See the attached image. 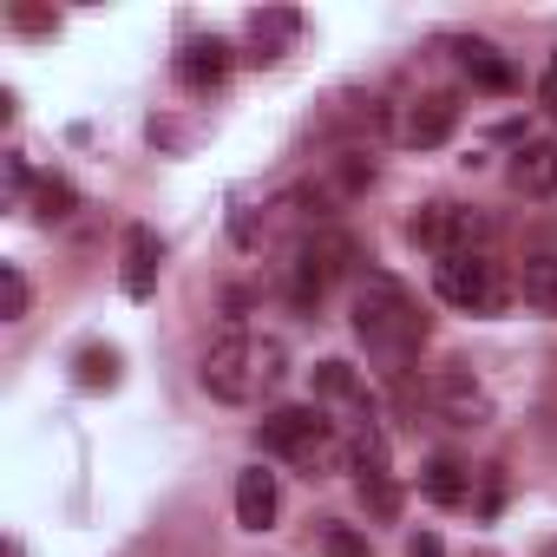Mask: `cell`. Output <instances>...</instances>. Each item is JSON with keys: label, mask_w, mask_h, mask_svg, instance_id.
Segmentation results:
<instances>
[{"label": "cell", "mask_w": 557, "mask_h": 557, "mask_svg": "<svg viewBox=\"0 0 557 557\" xmlns=\"http://www.w3.org/2000/svg\"><path fill=\"white\" fill-rule=\"evenodd\" d=\"M348 315H355V342L368 348V361H374L381 374H394V381H400V374L413 368V355L426 348V309L407 296V283H394V275H381V269L355 275Z\"/></svg>", "instance_id": "6da1fadb"}, {"label": "cell", "mask_w": 557, "mask_h": 557, "mask_svg": "<svg viewBox=\"0 0 557 557\" xmlns=\"http://www.w3.org/2000/svg\"><path fill=\"white\" fill-rule=\"evenodd\" d=\"M197 381H203V394L223 400V407H262L275 387L289 381V348L275 342V335H243V329H230V335L203 355Z\"/></svg>", "instance_id": "7a4b0ae2"}, {"label": "cell", "mask_w": 557, "mask_h": 557, "mask_svg": "<svg viewBox=\"0 0 557 557\" xmlns=\"http://www.w3.org/2000/svg\"><path fill=\"white\" fill-rule=\"evenodd\" d=\"M256 440H262V453L289 459V466L309 472V479L348 472V440L335 433V420H329L322 407H275V413L256 426Z\"/></svg>", "instance_id": "3957f363"}, {"label": "cell", "mask_w": 557, "mask_h": 557, "mask_svg": "<svg viewBox=\"0 0 557 557\" xmlns=\"http://www.w3.org/2000/svg\"><path fill=\"white\" fill-rule=\"evenodd\" d=\"M433 296L459 315H505L518 302V283H511V262L479 249V256H440L433 262Z\"/></svg>", "instance_id": "277c9868"}, {"label": "cell", "mask_w": 557, "mask_h": 557, "mask_svg": "<svg viewBox=\"0 0 557 557\" xmlns=\"http://www.w3.org/2000/svg\"><path fill=\"white\" fill-rule=\"evenodd\" d=\"M355 269H361V243H355L348 230H335V223L309 230V236L296 243V256H289V302H296V309H315L335 283H348Z\"/></svg>", "instance_id": "5b68a950"}, {"label": "cell", "mask_w": 557, "mask_h": 557, "mask_svg": "<svg viewBox=\"0 0 557 557\" xmlns=\"http://www.w3.org/2000/svg\"><path fill=\"white\" fill-rule=\"evenodd\" d=\"M407 236H413L420 249H433V256H479V249H492L498 223H492L485 210H472V203H426V210L407 223Z\"/></svg>", "instance_id": "8992f818"}, {"label": "cell", "mask_w": 557, "mask_h": 557, "mask_svg": "<svg viewBox=\"0 0 557 557\" xmlns=\"http://www.w3.org/2000/svg\"><path fill=\"white\" fill-rule=\"evenodd\" d=\"M453 132H459V99H453V92H420V99H407L400 119H394V138H400L407 151H433V145H446Z\"/></svg>", "instance_id": "52a82bcc"}, {"label": "cell", "mask_w": 557, "mask_h": 557, "mask_svg": "<svg viewBox=\"0 0 557 557\" xmlns=\"http://www.w3.org/2000/svg\"><path fill=\"white\" fill-rule=\"evenodd\" d=\"M420 407H433V413L453 420V426H485V420H492V400H485V387H479L466 368H440V374L420 387Z\"/></svg>", "instance_id": "ba28073f"}, {"label": "cell", "mask_w": 557, "mask_h": 557, "mask_svg": "<svg viewBox=\"0 0 557 557\" xmlns=\"http://www.w3.org/2000/svg\"><path fill=\"white\" fill-rule=\"evenodd\" d=\"M158 269H164V236L151 223H125V262H119V289L132 302L158 296Z\"/></svg>", "instance_id": "9c48e42d"}, {"label": "cell", "mask_w": 557, "mask_h": 557, "mask_svg": "<svg viewBox=\"0 0 557 557\" xmlns=\"http://www.w3.org/2000/svg\"><path fill=\"white\" fill-rule=\"evenodd\" d=\"M171 73H177V86L184 92H216L223 79H230V47L223 40H184V53L171 60Z\"/></svg>", "instance_id": "30bf717a"}, {"label": "cell", "mask_w": 557, "mask_h": 557, "mask_svg": "<svg viewBox=\"0 0 557 557\" xmlns=\"http://www.w3.org/2000/svg\"><path fill=\"white\" fill-rule=\"evenodd\" d=\"M511 283H518V302L531 315H557V256L550 249H524L511 262Z\"/></svg>", "instance_id": "8fae6325"}, {"label": "cell", "mask_w": 557, "mask_h": 557, "mask_svg": "<svg viewBox=\"0 0 557 557\" xmlns=\"http://www.w3.org/2000/svg\"><path fill=\"white\" fill-rule=\"evenodd\" d=\"M459 53V73L479 86V92H518V66L492 47V40H453Z\"/></svg>", "instance_id": "7c38bea8"}, {"label": "cell", "mask_w": 557, "mask_h": 557, "mask_svg": "<svg viewBox=\"0 0 557 557\" xmlns=\"http://www.w3.org/2000/svg\"><path fill=\"white\" fill-rule=\"evenodd\" d=\"M505 177H511V190H518V197H557V145H550V138L518 145Z\"/></svg>", "instance_id": "4fadbf2b"}, {"label": "cell", "mask_w": 557, "mask_h": 557, "mask_svg": "<svg viewBox=\"0 0 557 557\" xmlns=\"http://www.w3.org/2000/svg\"><path fill=\"white\" fill-rule=\"evenodd\" d=\"M275 472H262V466H249V472H236V524L243 531H269L275 524Z\"/></svg>", "instance_id": "5bb4252c"}, {"label": "cell", "mask_w": 557, "mask_h": 557, "mask_svg": "<svg viewBox=\"0 0 557 557\" xmlns=\"http://www.w3.org/2000/svg\"><path fill=\"white\" fill-rule=\"evenodd\" d=\"M420 498H433V505H466V498H472V472H466L453 453H440V459H426V472H420Z\"/></svg>", "instance_id": "9a60e30c"}, {"label": "cell", "mask_w": 557, "mask_h": 557, "mask_svg": "<svg viewBox=\"0 0 557 557\" xmlns=\"http://www.w3.org/2000/svg\"><path fill=\"white\" fill-rule=\"evenodd\" d=\"M315 394L335 400V407H355L361 420H374V413H368V394H361V381H355L348 361H322V368H315Z\"/></svg>", "instance_id": "2e32d148"}, {"label": "cell", "mask_w": 557, "mask_h": 557, "mask_svg": "<svg viewBox=\"0 0 557 557\" xmlns=\"http://www.w3.org/2000/svg\"><path fill=\"white\" fill-rule=\"evenodd\" d=\"M315 537H322V557H374V537L355 531V524H342V518H322Z\"/></svg>", "instance_id": "e0dca14e"}, {"label": "cell", "mask_w": 557, "mask_h": 557, "mask_svg": "<svg viewBox=\"0 0 557 557\" xmlns=\"http://www.w3.org/2000/svg\"><path fill=\"white\" fill-rule=\"evenodd\" d=\"M249 34H256V66H275L283 53H275V40H289L296 34V14H249Z\"/></svg>", "instance_id": "ac0fdd59"}, {"label": "cell", "mask_w": 557, "mask_h": 557, "mask_svg": "<svg viewBox=\"0 0 557 557\" xmlns=\"http://www.w3.org/2000/svg\"><path fill=\"white\" fill-rule=\"evenodd\" d=\"M79 210V190L66 184V177H40L34 184V216L40 223H60V216H73Z\"/></svg>", "instance_id": "d6986e66"}, {"label": "cell", "mask_w": 557, "mask_h": 557, "mask_svg": "<svg viewBox=\"0 0 557 557\" xmlns=\"http://www.w3.org/2000/svg\"><path fill=\"white\" fill-rule=\"evenodd\" d=\"M73 381L79 387H119V348H79V361H73Z\"/></svg>", "instance_id": "ffe728a7"}, {"label": "cell", "mask_w": 557, "mask_h": 557, "mask_svg": "<svg viewBox=\"0 0 557 557\" xmlns=\"http://www.w3.org/2000/svg\"><path fill=\"white\" fill-rule=\"evenodd\" d=\"M27 309H34V289L21 262H0V322H27Z\"/></svg>", "instance_id": "44dd1931"}, {"label": "cell", "mask_w": 557, "mask_h": 557, "mask_svg": "<svg viewBox=\"0 0 557 557\" xmlns=\"http://www.w3.org/2000/svg\"><path fill=\"white\" fill-rule=\"evenodd\" d=\"M361 505H368L374 518H394V511H400V485H394V472H374V479H361Z\"/></svg>", "instance_id": "7402d4cb"}, {"label": "cell", "mask_w": 557, "mask_h": 557, "mask_svg": "<svg viewBox=\"0 0 557 557\" xmlns=\"http://www.w3.org/2000/svg\"><path fill=\"white\" fill-rule=\"evenodd\" d=\"M407 557H446V544H440L433 531H413V537H407Z\"/></svg>", "instance_id": "603a6c76"}, {"label": "cell", "mask_w": 557, "mask_h": 557, "mask_svg": "<svg viewBox=\"0 0 557 557\" xmlns=\"http://www.w3.org/2000/svg\"><path fill=\"white\" fill-rule=\"evenodd\" d=\"M14 27H27V34H47V27H53V14H40V8H14Z\"/></svg>", "instance_id": "cb8c5ba5"}, {"label": "cell", "mask_w": 557, "mask_h": 557, "mask_svg": "<svg viewBox=\"0 0 557 557\" xmlns=\"http://www.w3.org/2000/svg\"><path fill=\"white\" fill-rule=\"evenodd\" d=\"M537 99L557 112V53H550V66H544V79H537Z\"/></svg>", "instance_id": "d4e9b609"}]
</instances>
